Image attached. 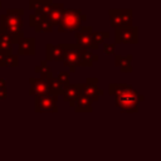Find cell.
I'll return each mask as SVG.
<instances>
[{
  "instance_id": "obj_1",
  "label": "cell",
  "mask_w": 161,
  "mask_h": 161,
  "mask_svg": "<svg viewBox=\"0 0 161 161\" xmlns=\"http://www.w3.org/2000/svg\"><path fill=\"white\" fill-rule=\"evenodd\" d=\"M114 98H116L114 106L119 108L121 112H126V113H137L138 103L145 99V97L140 94L131 84Z\"/></svg>"
},
{
  "instance_id": "obj_2",
  "label": "cell",
  "mask_w": 161,
  "mask_h": 161,
  "mask_svg": "<svg viewBox=\"0 0 161 161\" xmlns=\"http://www.w3.org/2000/svg\"><path fill=\"white\" fill-rule=\"evenodd\" d=\"M87 20V16L78 9H64L60 23L57 25L59 33L77 31L82 26V21Z\"/></svg>"
},
{
  "instance_id": "obj_3",
  "label": "cell",
  "mask_w": 161,
  "mask_h": 161,
  "mask_svg": "<svg viewBox=\"0 0 161 161\" xmlns=\"http://www.w3.org/2000/svg\"><path fill=\"white\" fill-rule=\"evenodd\" d=\"M63 48V65L65 68L69 69L70 73L75 72V68L78 67V62H79V52H80V47L77 44H60Z\"/></svg>"
},
{
  "instance_id": "obj_4",
  "label": "cell",
  "mask_w": 161,
  "mask_h": 161,
  "mask_svg": "<svg viewBox=\"0 0 161 161\" xmlns=\"http://www.w3.org/2000/svg\"><path fill=\"white\" fill-rule=\"evenodd\" d=\"M58 97L53 94H39L35 96L34 99V111L36 113H44V112H52L57 113L58 112Z\"/></svg>"
},
{
  "instance_id": "obj_5",
  "label": "cell",
  "mask_w": 161,
  "mask_h": 161,
  "mask_svg": "<svg viewBox=\"0 0 161 161\" xmlns=\"http://www.w3.org/2000/svg\"><path fill=\"white\" fill-rule=\"evenodd\" d=\"M23 9H8L4 15L0 18V26L5 30L14 28H23Z\"/></svg>"
},
{
  "instance_id": "obj_6",
  "label": "cell",
  "mask_w": 161,
  "mask_h": 161,
  "mask_svg": "<svg viewBox=\"0 0 161 161\" xmlns=\"http://www.w3.org/2000/svg\"><path fill=\"white\" fill-rule=\"evenodd\" d=\"M138 43V28L125 26L114 28V44H137Z\"/></svg>"
},
{
  "instance_id": "obj_7",
  "label": "cell",
  "mask_w": 161,
  "mask_h": 161,
  "mask_svg": "<svg viewBox=\"0 0 161 161\" xmlns=\"http://www.w3.org/2000/svg\"><path fill=\"white\" fill-rule=\"evenodd\" d=\"M108 14H109V21L114 28L132 26L133 13L131 9H111Z\"/></svg>"
},
{
  "instance_id": "obj_8",
  "label": "cell",
  "mask_w": 161,
  "mask_h": 161,
  "mask_svg": "<svg viewBox=\"0 0 161 161\" xmlns=\"http://www.w3.org/2000/svg\"><path fill=\"white\" fill-rule=\"evenodd\" d=\"M80 94L92 99V102H97L99 97L104 94L102 88H98V78L97 77H88L84 83H80Z\"/></svg>"
},
{
  "instance_id": "obj_9",
  "label": "cell",
  "mask_w": 161,
  "mask_h": 161,
  "mask_svg": "<svg viewBox=\"0 0 161 161\" xmlns=\"http://www.w3.org/2000/svg\"><path fill=\"white\" fill-rule=\"evenodd\" d=\"M92 31L93 28L92 26H80L77 31H75V39H77V45H79L80 48H87L91 50H97L98 45H96L92 40Z\"/></svg>"
},
{
  "instance_id": "obj_10",
  "label": "cell",
  "mask_w": 161,
  "mask_h": 161,
  "mask_svg": "<svg viewBox=\"0 0 161 161\" xmlns=\"http://www.w3.org/2000/svg\"><path fill=\"white\" fill-rule=\"evenodd\" d=\"M29 96H39V94H48L49 93V80L43 79V78H35L30 77L29 78Z\"/></svg>"
},
{
  "instance_id": "obj_11",
  "label": "cell",
  "mask_w": 161,
  "mask_h": 161,
  "mask_svg": "<svg viewBox=\"0 0 161 161\" xmlns=\"http://www.w3.org/2000/svg\"><path fill=\"white\" fill-rule=\"evenodd\" d=\"M80 94V83H69L68 86L64 87L62 97L63 99L69 104V107H74L77 98Z\"/></svg>"
},
{
  "instance_id": "obj_12",
  "label": "cell",
  "mask_w": 161,
  "mask_h": 161,
  "mask_svg": "<svg viewBox=\"0 0 161 161\" xmlns=\"http://www.w3.org/2000/svg\"><path fill=\"white\" fill-rule=\"evenodd\" d=\"M18 55H34L35 54V39L34 38H20L18 42Z\"/></svg>"
},
{
  "instance_id": "obj_13",
  "label": "cell",
  "mask_w": 161,
  "mask_h": 161,
  "mask_svg": "<svg viewBox=\"0 0 161 161\" xmlns=\"http://www.w3.org/2000/svg\"><path fill=\"white\" fill-rule=\"evenodd\" d=\"M64 5L63 4H52L49 11L47 13V20L50 23L52 26H57L60 20H62V16H63V13H64Z\"/></svg>"
},
{
  "instance_id": "obj_14",
  "label": "cell",
  "mask_w": 161,
  "mask_h": 161,
  "mask_svg": "<svg viewBox=\"0 0 161 161\" xmlns=\"http://www.w3.org/2000/svg\"><path fill=\"white\" fill-rule=\"evenodd\" d=\"M63 58V48L60 44H50L45 45V60L47 62H60Z\"/></svg>"
},
{
  "instance_id": "obj_15",
  "label": "cell",
  "mask_w": 161,
  "mask_h": 161,
  "mask_svg": "<svg viewBox=\"0 0 161 161\" xmlns=\"http://www.w3.org/2000/svg\"><path fill=\"white\" fill-rule=\"evenodd\" d=\"M97 60H98V55L93 50L87 48H80L78 67H92L93 63Z\"/></svg>"
},
{
  "instance_id": "obj_16",
  "label": "cell",
  "mask_w": 161,
  "mask_h": 161,
  "mask_svg": "<svg viewBox=\"0 0 161 161\" xmlns=\"http://www.w3.org/2000/svg\"><path fill=\"white\" fill-rule=\"evenodd\" d=\"M132 59H133L132 54H128V55L114 54V65L117 68H121V72H123V73H131L133 70V68L131 65Z\"/></svg>"
},
{
  "instance_id": "obj_17",
  "label": "cell",
  "mask_w": 161,
  "mask_h": 161,
  "mask_svg": "<svg viewBox=\"0 0 161 161\" xmlns=\"http://www.w3.org/2000/svg\"><path fill=\"white\" fill-rule=\"evenodd\" d=\"M92 99H89L88 97H86V96H83V94H79V97L77 98V101H75V104H74V111L77 112V113H83V112H86V113H89V112H92L93 111V107H92Z\"/></svg>"
},
{
  "instance_id": "obj_18",
  "label": "cell",
  "mask_w": 161,
  "mask_h": 161,
  "mask_svg": "<svg viewBox=\"0 0 161 161\" xmlns=\"http://www.w3.org/2000/svg\"><path fill=\"white\" fill-rule=\"evenodd\" d=\"M34 70L40 75V78L47 79V80H49L50 78L54 77V75H53V70H52V68L48 65V62H47V60H43V62H40L39 65H35V67H34Z\"/></svg>"
},
{
  "instance_id": "obj_19",
  "label": "cell",
  "mask_w": 161,
  "mask_h": 161,
  "mask_svg": "<svg viewBox=\"0 0 161 161\" xmlns=\"http://www.w3.org/2000/svg\"><path fill=\"white\" fill-rule=\"evenodd\" d=\"M13 45H14L13 38H11L6 31H4V33L0 35V52L11 54V53H13Z\"/></svg>"
},
{
  "instance_id": "obj_20",
  "label": "cell",
  "mask_w": 161,
  "mask_h": 161,
  "mask_svg": "<svg viewBox=\"0 0 161 161\" xmlns=\"http://www.w3.org/2000/svg\"><path fill=\"white\" fill-rule=\"evenodd\" d=\"M63 89H64V86L58 80L57 77H53L49 79V94L59 97V96H62Z\"/></svg>"
},
{
  "instance_id": "obj_21",
  "label": "cell",
  "mask_w": 161,
  "mask_h": 161,
  "mask_svg": "<svg viewBox=\"0 0 161 161\" xmlns=\"http://www.w3.org/2000/svg\"><path fill=\"white\" fill-rule=\"evenodd\" d=\"M130 84L128 83H109L108 86V94L117 97L118 94H121Z\"/></svg>"
},
{
  "instance_id": "obj_22",
  "label": "cell",
  "mask_w": 161,
  "mask_h": 161,
  "mask_svg": "<svg viewBox=\"0 0 161 161\" xmlns=\"http://www.w3.org/2000/svg\"><path fill=\"white\" fill-rule=\"evenodd\" d=\"M109 38V33L108 31H92V40L96 45H101L104 43L106 39Z\"/></svg>"
},
{
  "instance_id": "obj_23",
  "label": "cell",
  "mask_w": 161,
  "mask_h": 161,
  "mask_svg": "<svg viewBox=\"0 0 161 161\" xmlns=\"http://www.w3.org/2000/svg\"><path fill=\"white\" fill-rule=\"evenodd\" d=\"M34 30H35L36 33H52V31H53V26H52L50 23L45 19V20H43L42 23H39L38 25H35V26H34Z\"/></svg>"
},
{
  "instance_id": "obj_24",
  "label": "cell",
  "mask_w": 161,
  "mask_h": 161,
  "mask_svg": "<svg viewBox=\"0 0 161 161\" xmlns=\"http://www.w3.org/2000/svg\"><path fill=\"white\" fill-rule=\"evenodd\" d=\"M45 19H47V16H45L44 14L34 13V14H31V15L29 16V25H30L31 28H34L35 25H38L39 23H42V21L45 20Z\"/></svg>"
},
{
  "instance_id": "obj_25",
  "label": "cell",
  "mask_w": 161,
  "mask_h": 161,
  "mask_svg": "<svg viewBox=\"0 0 161 161\" xmlns=\"http://www.w3.org/2000/svg\"><path fill=\"white\" fill-rule=\"evenodd\" d=\"M19 65V58L18 55L15 54H8L6 58H5V63H4V67H10V68H14V67H18Z\"/></svg>"
},
{
  "instance_id": "obj_26",
  "label": "cell",
  "mask_w": 161,
  "mask_h": 161,
  "mask_svg": "<svg viewBox=\"0 0 161 161\" xmlns=\"http://www.w3.org/2000/svg\"><path fill=\"white\" fill-rule=\"evenodd\" d=\"M57 78H58V80H59L64 87L68 86V84L70 83V75H69V72H59L58 75H57Z\"/></svg>"
},
{
  "instance_id": "obj_27",
  "label": "cell",
  "mask_w": 161,
  "mask_h": 161,
  "mask_svg": "<svg viewBox=\"0 0 161 161\" xmlns=\"http://www.w3.org/2000/svg\"><path fill=\"white\" fill-rule=\"evenodd\" d=\"M8 98V89H6V80L5 78H0V101Z\"/></svg>"
},
{
  "instance_id": "obj_28",
  "label": "cell",
  "mask_w": 161,
  "mask_h": 161,
  "mask_svg": "<svg viewBox=\"0 0 161 161\" xmlns=\"http://www.w3.org/2000/svg\"><path fill=\"white\" fill-rule=\"evenodd\" d=\"M103 53L106 55H111V54H114V48H116V44L114 43H103Z\"/></svg>"
},
{
  "instance_id": "obj_29",
  "label": "cell",
  "mask_w": 161,
  "mask_h": 161,
  "mask_svg": "<svg viewBox=\"0 0 161 161\" xmlns=\"http://www.w3.org/2000/svg\"><path fill=\"white\" fill-rule=\"evenodd\" d=\"M8 53H4V52H0V67H4V63H5V58H6Z\"/></svg>"
},
{
  "instance_id": "obj_30",
  "label": "cell",
  "mask_w": 161,
  "mask_h": 161,
  "mask_svg": "<svg viewBox=\"0 0 161 161\" xmlns=\"http://www.w3.org/2000/svg\"><path fill=\"white\" fill-rule=\"evenodd\" d=\"M4 31H5V29H4V28H3V26H0V35H1V34H3V33H4Z\"/></svg>"
},
{
  "instance_id": "obj_31",
  "label": "cell",
  "mask_w": 161,
  "mask_h": 161,
  "mask_svg": "<svg viewBox=\"0 0 161 161\" xmlns=\"http://www.w3.org/2000/svg\"><path fill=\"white\" fill-rule=\"evenodd\" d=\"M0 8H1V0H0Z\"/></svg>"
}]
</instances>
